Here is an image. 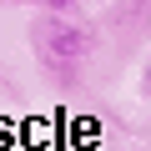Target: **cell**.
Returning <instances> with one entry per match:
<instances>
[{
    "instance_id": "7a4b0ae2",
    "label": "cell",
    "mask_w": 151,
    "mask_h": 151,
    "mask_svg": "<svg viewBox=\"0 0 151 151\" xmlns=\"http://www.w3.org/2000/svg\"><path fill=\"white\" fill-rule=\"evenodd\" d=\"M35 5H40V10H55V15H70L76 0H35Z\"/></svg>"
},
{
    "instance_id": "6da1fadb",
    "label": "cell",
    "mask_w": 151,
    "mask_h": 151,
    "mask_svg": "<svg viewBox=\"0 0 151 151\" xmlns=\"http://www.w3.org/2000/svg\"><path fill=\"white\" fill-rule=\"evenodd\" d=\"M30 50H35V60H40L45 70L65 76V70H76V65L96 50V30L81 25V20H70V15L45 10L40 20H30Z\"/></svg>"
},
{
    "instance_id": "277c9868",
    "label": "cell",
    "mask_w": 151,
    "mask_h": 151,
    "mask_svg": "<svg viewBox=\"0 0 151 151\" xmlns=\"http://www.w3.org/2000/svg\"><path fill=\"white\" fill-rule=\"evenodd\" d=\"M0 5H30V0H0Z\"/></svg>"
},
{
    "instance_id": "3957f363",
    "label": "cell",
    "mask_w": 151,
    "mask_h": 151,
    "mask_svg": "<svg viewBox=\"0 0 151 151\" xmlns=\"http://www.w3.org/2000/svg\"><path fill=\"white\" fill-rule=\"evenodd\" d=\"M141 91H146V96H151V65H146V76H141Z\"/></svg>"
}]
</instances>
